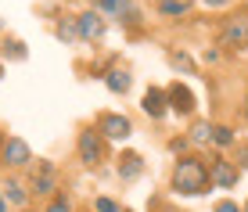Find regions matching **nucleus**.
<instances>
[{"label":"nucleus","instance_id":"f257e3e1","mask_svg":"<svg viewBox=\"0 0 248 212\" xmlns=\"http://www.w3.org/2000/svg\"><path fill=\"white\" fill-rule=\"evenodd\" d=\"M169 187H173V194H180V198H202V194L212 191V173L198 155H184V158L173 162Z\"/></svg>","mask_w":248,"mask_h":212},{"label":"nucleus","instance_id":"f03ea898","mask_svg":"<svg viewBox=\"0 0 248 212\" xmlns=\"http://www.w3.org/2000/svg\"><path fill=\"white\" fill-rule=\"evenodd\" d=\"M76 151H79V162L97 169L101 162H105V137H101V130H93V126H87V130L79 133V140H76Z\"/></svg>","mask_w":248,"mask_h":212},{"label":"nucleus","instance_id":"7ed1b4c3","mask_svg":"<svg viewBox=\"0 0 248 212\" xmlns=\"http://www.w3.org/2000/svg\"><path fill=\"white\" fill-rule=\"evenodd\" d=\"M97 130H101V137H105V140H119V144L133 137V122L126 115H119V112L97 115Z\"/></svg>","mask_w":248,"mask_h":212},{"label":"nucleus","instance_id":"20e7f679","mask_svg":"<svg viewBox=\"0 0 248 212\" xmlns=\"http://www.w3.org/2000/svg\"><path fill=\"white\" fill-rule=\"evenodd\" d=\"M166 97H169V112H176V115H194V108H198V101H194L191 87H187V83H180V79L166 87Z\"/></svg>","mask_w":248,"mask_h":212},{"label":"nucleus","instance_id":"39448f33","mask_svg":"<svg viewBox=\"0 0 248 212\" xmlns=\"http://www.w3.org/2000/svg\"><path fill=\"white\" fill-rule=\"evenodd\" d=\"M219 47H248V18H223L219 25Z\"/></svg>","mask_w":248,"mask_h":212},{"label":"nucleus","instance_id":"423d86ee","mask_svg":"<svg viewBox=\"0 0 248 212\" xmlns=\"http://www.w3.org/2000/svg\"><path fill=\"white\" fill-rule=\"evenodd\" d=\"M209 173H212V187H237V176H241V169H237L234 162H227L223 155H212V162H209Z\"/></svg>","mask_w":248,"mask_h":212},{"label":"nucleus","instance_id":"0eeeda50","mask_svg":"<svg viewBox=\"0 0 248 212\" xmlns=\"http://www.w3.org/2000/svg\"><path fill=\"white\" fill-rule=\"evenodd\" d=\"M29 162H32L29 144H25L22 137H7L4 151H0V166H15V169H22V166H29Z\"/></svg>","mask_w":248,"mask_h":212},{"label":"nucleus","instance_id":"6e6552de","mask_svg":"<svg viewBox=\"0 0 248 212\" xmlns=\"http://www.w3.org/2000/svg\"><path fill=\"white\" fill-rule=\"evenodd\" d=\"M32 191H36L40 198H50V194L58 191V166L54 162H40L32 169Z\"/></svg>","mask_w":248,"mask_h":212},{"label":"nucleus","instance_id":"1a4fd4ad","mask_svg":"<svg viewBox=\"0 0 248 212\" xmlns=\"http://www.w3.org/2000/svg\"><path fill=\"white\" fill-rule=\"evenodd\" d=\"M76 25H79V40L83 44H97V40L105 36V15L101 11H83L79 18H76Z\"/></svg>","mask_w":248,"mask_h":212},{"label":"nucleus","instance_id":"9d476101","mask_svg":"<svg viewBox=\"0 0 248 212\" xmlns=\"http://www.w3.org/2000/svg\"><path fill=\"white\" fill-rule=\"evenodd\" d=\"M140 112L148 115V119H166L169 112V97H166V90H158V87H148L144 90V97H140Z\"/></svg>","mask_w":248,"mask_h":212},{"label":"nucleus","instance_id":"9b49d317","mask_svg":"<svg viewBox=\"0 0 248 212\" xmlns=\"http://www.w3.org/2000/svg\"><path fill=\"white\" fill-rule=\"evenodd\" d=\"M144 173V158L137 155V151H123V158H119V180H137V176Z\"/></svg>","mask_w":248,"mask_h":212},{"label":"nucleus","instance_id":"f8f14e48","mask_svg":"<svg viewBox=\"0 0 248 212\" xmlns=\"http://www.w3.org/2000/svg\"><path fill=\"white\" fill-rule=\"evenodd\" d=\"M101 79H105V87L112 90V94H126V90H130V83H133V76L126 72V69H108Z\"/></svg>","mask_w":248,"mask_h":212},{"label":"nucleus","instance_id":"ddd939ff","mask_svg":"<svg viewBox=\"0 0 248 212\" xmlns=\"http://www.w3.org/2000/svg\"><path fill=\"white\" fill-rule=\"evenodd\" d=\"M158 11L169 15V18H184L191 11V0H158Z\"/></svg>","mask_w":248,"mask_h":212},{"label":"nucleus","instance_id":"4468645a","mask_svg":"<svg viewBox=\"0 0 248 212\" xmlns=\"http://www.w3.org/2000/svg\"><path fill=\"white\" fill-rule=\"evenodd\" d=\"M54 32H58V40H65V44H76V40H79V25H76V18H62L54 25Z\"/></svg>","mask_w":248,"mask_h":212},{"label":"nucleus","instance_id":"2eb2a0df","mask_svg":"<svg viewBox=\"0 0 248 212\" xmlns=\"http://www.w3.org/2000/svg\"><path fill=\"white\" fill-rule=\"evenodd\" d=\"M212 133H216V126L202 119V122L191 126V144H212Z\"/></svg>","mask_w":248,"mask_h":212},{"label":"nucleus","instance_id":"dca6fc26","mask_svg":"<svg viewBox=\"0 0 248 212\" xmlns=\"http://www.w3.org/2000/svg\"><path fill=\"white\" fill-rule=\"evenodd\" d=\"M0 47H4V54L11 58V61H25V58H29V50H25V44H22V40H15V36H7L4 44H0Z\"/></svg>","mask_w":248,"mask_h":212},{"label":"nucleus","instance_id":"f3484780","mask_svg":"<svg viewBox=\"0 0 248 212\" xmlns=\"http://www.w3.org/2000/svg\"><path fill=\"white\" fill-rule=\"evenodd\" d=\"M119 22H123V25H130V29H137V25L144 22V11L133 4V0H126V7H123V15H119Z\"/></svg>","mask_w":248,"mask_h":212},{"label":"nucleus","instance_id":"a211bd4d","mask_svg":"<svg viewBox=\"0 0 248 212\" xmlns=\"http://www.w3.org/2000/svg\"><path fill=\"white\" fill-rule=\"evenodd\" d=\"M169 65H173L176 72H184V76H194V61L184 54V50H169Z\"/></svg>","mask_w":248,"mask_h":212},{"label":"nucleus","instance_id":"6ab92c4d","mask_svg":"<svg viewBox=\"0 0 248 212\" xmlns=\"http://www.w3.org/2000/svg\"><path fill=\"white\" fill-rule=\"evenodd\" d=\"M212 144H216V148H237V133L230 130V126H216V133H212Z\"/></svg>","mask_w":248,"mask_h":212},{"label":"nucleus","instance_id":"aec40b11","mask_svg":"<svg viewBox=\"0 0 248 212\" xmlns=\"http://www.w3.org/2000/svg\"><path fill=\"white\" fill-rule=\"evenodd\" d=\"M123 7H126V0H93V11L108 15V18H119V15H123Z\"/></svg>","mask_w":248,"mask_h":212},{"label":"nucleus","instance_id":"412c9836","mask_svg":"<svg viewBox=\"0 0 248 212\" xmlns=\"http://www.w3.org/2000/svg\"><path fill=\"white\" fill-rule=\"evenodd\" d=\"M4 198L11 201V205L22 209V205H25V187H22L18 180H7V183H4Z\"/></svg>","mask_w":248,"mask_h":212},{"label":"nucleus","instance_id":"4be33fe9","mask_svg":"<svg viewBox=\"0 0 248 212\" xmlns=\"http://www.w3.org/2000/svg\"><path fill=\"white\" fill-rule=\"evenodd\" d=\"M234 166H237V169H248V140L234 148Z\"/></svg>","mask_w":248,"mask_h":212},{"label":"nucleus","instance_id":"5701e85b","mask_svg":"<svg viewBox=\"0 0 248 212\" xmlns=\"http://www.w3.org/2000/svg\"><path fill=\"white\" fill-rule=\"evenodd\" d=\"M187 148H191V137H173V140H169V151H173V155H180V158H184Z\"/></svg>","mask_w":248,"mask_h":212},{"label":"nucleus","instance_id":"b1692460","mask_svg":"<svg viewBox=\"0 0 248 212\" xmlns=\"http://www.w3.org/2000/svg\"><path fill=\"white\" fill-rule=\"evenodd\" d=\"M93 212H123L112 198H93Z\"/></svg>","mask_w":248,"mask_h":212},{"label":"nucleus","instance_id":"393cba45","mask_svg":"<svg viewBox=\"0 0 248 212\" xmlns=\"http://www.w3.org/2000/svg\"><path fill=\"white\" fill-rule=\"evenodd\" d=\"M47 212H72V205H68V198H50Z\"/></svg>","mask_w":248,"mask_h":212},{"label":"nucleus","instance_id":"a878e982","mask_svg":"<svg viewBox=\"0 0 248 212\" xmlns=\"http://www.w3.org/2000/svg\"><path fill=\"white\" fill-rule=\"evenodd\" d=\"M212 212H245L241 205H237V201H230V198H223V201H216V209Z\"/></svg>","mask_w":248,"mask_h":212},{"label":"nucleus","instance_id":"bb28decb","mask_svg":"<svg viewBox=\"0 0 248 212\" xmlns=\"http://www.w3.org/2000/svg\"><path fill=\"white\" fill-rule=\"evenodd\" d=\"M202 58H205V61H209V65H216V61H219V50H205Z\"/></svg>","mask_w":248,"mask_h":212},{"label":"nucleus","instance_id":"cd10ccee","mask_svg":"<svg viewBox=\"0 0 248 212\" xmlns=\"http://www.w3.org/2000/svg\"><path fill=\"white\" fill-rule=\"evenodd\" d=\"M202 4H205V7H227L230 0H202Z\"/></svg>","mask_w":248,"mask_h":212},{"label":"nucleus","instance_id":"c85d7f7f","mask_svg":"<svg viewBox=\"0 0 248 212\" xmlns=\"http://www.w3.org/2000/svg\"><path fill=\"white\" fill-rule=\"evenodd\" d=\"M0 212H7V198H4V187H0Z\"/></svg>","mask_w":248,"mask_h":212},{"label":"nucleus","instance_id":"c756f323","mask_svg":"<svg viewBox=\"0 0 248 212\" xmlns=\"http://www.w3.org/2000/svg\"><path fill=\"white\" fill-rule=\"evenodd\" d=\"M4 144H7V137H4V133H0V151H4Z\"/></svg>","mask_w":248,"mask_h":212},{"label":"nucleus","instance_id":"7c9ffc66","mask_svg":"<svg viewBox=\"0 0 248 212\" xmlns=\"http://www.w3.org/2000/svg\"><path fill=\"white\" fill-rule=\"evenodd\" d=\"M245 119H248V94H245Z\"/></svg>","mask_w":248,"mask_h":212},{"label":"nucleus","instance_id":"2f4dec72","mask_svg":"<svg viewBox=\"0 0 248 212\" xmlns=\"http://www.w3.org/2000/svg\"><path fill=\"white\" fill-rule=\"evenodd\" d=\"M241 209H245V212H248V201H245V205H241Z\"/></svg>","mask_w":248,"mask_h":212},{"label":"nucleus","instance_id":"473e14b6","mask_svg":"<svg viewBox=\"0 0 248 212\" xmlns=\"http://www.w3.org/2000/svg\"><path fill=\"white\" fill-rule=\"evenodd\" d=\"M0 76H4V65H0Z\"/></svg>","mask_w":248,"mask_h":212},{"label":"nucleus","instance_id":"72a5a7b5","mask_svg":"<svg viewBox=\"0 0 248 212\" xmlns=\"http://www.w3.org/2000/svg\"><path fill=\"white\" fill-rule=\"evenodd\" d=\"M245 18H248V7H245Z\"/></svg>","mask_w":248,"mask_h":212}]
</instances>
